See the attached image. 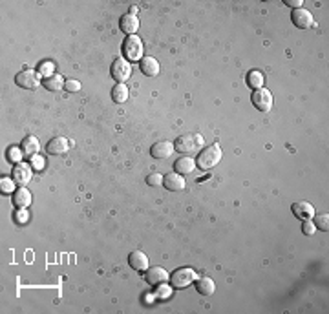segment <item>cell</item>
Returning a JSON list of instances; mask_svg holds the SVG:
<instances>
[{
    "mask_svg": "<svg viewBox=\"0 0 329 314\" xmlns=\"http://www.w3.org/2000/svg\"><path fill=\"white\" fill-rule=\"evenodd\" d=\"M163 185L166 190L170 192H179L185 188V179H183L181 174H177V172H172V174L164 175L163 177Z\"/></svg>",
    "mask_w": 329,
    "mask_h": 314,
    "instance_id": "cell-13",
    "label": "cell"
},
{
    "mask_svg": "<svg viewBox=\"0 0 329 314\" xmlns=\"http://www.w3.org/2000/svg\"><path fill=\"white\" fill-rule=\"evenodd\" d=\"M196 291L199 292V294H203V296H210V294H214L216 291V285L214 281L210 280V278H199L198 281H196Z\"/></svg>",
    "mask_w": 329,
    "mask_h": 314,
    "instance_id": "cell-21",
    "label": "cell"
},
{
    "mask_svg": "<svg viewBox=\"0 0 329 314\" xmlns=\"http://www.w3.org/2000/svg\"><path fill=\"white\" fill-rule=\"evenodd\" d=\"M302 232L306 236H313L315 232H317V227H315V223H311V219H306L304 221V225H302Z\"/></svg>",
    "mask_w": 329,
    "mask_h": 314,
    "instance_id": "cell-29",
    "label": "cell"
},
{
    "mask_svg": "<svg viewBox=\"0 0 329 314\" xmlns=\"http://www.w3.org/2000/svg\"><path fill=\"white\" fill-rule=\"evenodd\" d=\"M205 145V139L201 134H183L177 137L176 148L177 152H181V154H194V152H198L199 148H203Z\"/></svg>",
    "mask_w": 329,
    "mask_h": 314,
    "instance_id": "cell-2",
    "label": "cell"
},
{
    "mask_svg": "<svg viewBox=\"0 0 329 314\" xmlns=\"http://www.w3.org/2000/svg\"><path fill=\"white\" fill-rule=\"evenodd\" d=\"M147 183L150 186H161L163 185V175L161 174H150L147 177Z\"/></svg>",
    "mask_w": 329,
    "mask_h": 314,
    "instance_id": "cell-28",
    "label": "cell"
},
{
    "mask_svg": "<svg viewBox=\"0 0 329 314\" xmlns=\"http://www.w3.org/2000/svg\"><path fill=\"white\" fill-rule=\"evenodd\" d=\"M291 210H293V214H295L298 219H302V221L313 219L315 216H317V214H315V207L307 201H296L295 205L291 207Z\"/></svg>",
    "mask_w": 329,
    "mask_h": 314,
    "instance_id": "cell-10",
    "label": "cell"
},
{
    "mask_svg": "<svg viewBox=\"0 0 329 314\" xmlns=\"http://www.w3.org/2000/svg\"><path fill=\"white\" fill-rule=\"evenodd\" d=\"M174 150L176 148H174V145H172L170 141H159V143H156L150 148V154L156 159H166V157H170L174 154Z\"/></svg>",
    "mask_w": 329,
    "mask_h": 314,
    "instance_id": "cell-11",
    "label": "cell"
},
{
    "mask_svg": "<svg viewBox=\"0 0 329 314\" xmlns=\"http://www.w3.org/2000/svg\"><path fill=\"white\" fill-rule=\"evenodd\" d=\"M137 11H139V9H137L136 6H132V7H130V15H136V17H137Z\"/></svg>",
    "mask_w": 329,
    "mask_h": 314,
    "instance_id": "cell-35",
    "label": "cell"
},
{
    "mask_svg": "<svg viewBox=\"0 0 329 314\" xmlns=\"http://www.w3.org/2000/svg\"><path fill=\"white\" fill-rule=\"evenodd\" d=\"M31 175H33V170H31L29 164L26 163L15 164V168H13V179H15V183H18L20 186L28 185L29 181H31Z\"/></svg>",
    "mask_w": 329,
    "mask_h": 314,
    "instance_id": "cell-9",
    "label": "cell"
},
{
    "mask_svg": "<svg viewBox=\"0 0 329 314\" xmlns=\"http://www.w3.org/2000/svg\"><path fill=\"white\" fill-rule=\"evenodd\" d=\"M168 280V272L163 267H150L147 269V281L150 285H163Z\"/></svg>",
    "mask_w": 329,
    "mask_h": 314,
    "instance_id": "cell-12",
    "label": "cell"
},
{
    "mask_svg": "<svg viewBox=\"0 0 329 314\" xmlns=\"http://www.w3.org/2000/svg\"><path fill=\"white\" fill-rule=\"evenodd\" d=\"M13 201H15V205H17L18 208H26V207H29V203H31V194H29L28 188L20 186L18 190H15Z\"/></svg>",
    "mask_w": 329,
    "mask_h": 314,
    "instance_id": "cell-20",
    "label": "cell"
},
{
    "mask_svg": "<svg viewBox=\"0 0 329 314\" xmlns=\"http://www.w3.org/2000/svg\"><path fill=\"white\" fill-rule=\"evenodd\" d=\"M39 73L40 75H44L46 78L53 77V64H51V62H42L39 68Z\"/></svg>",
    "mask_w": 329,
    "mask_h": 314,
    "instance_id": "cell-27",
    "label": "cell"
},
{
    "mask_svg": "<svg viewBox=\"0 0 329 314\" xmlns=\"http://www.w3.org/2000/svg\"><path fill=\"white\" fill-rule=\"evenodd\" d=\"M139 68H141V72L147 75V77H156L159 73V62L158 59H154V57H143L141 59V64H139Z\"/></svg>",
    "mask_w": 329,
    "mask_h": 314,
    "instance_id": "cell-16",
    "label": "cell"
},
{
    "mask_svg": "<svg viewBox=\"0 0 329 314\" xmlns=\"http://www.w3.org/2000/svg\"><path fill=\"white\" fill-rule=\"evenodd\" d=\"M222 157H223V152H222V148H220V145H210L198 156L196 166L207 172V170L214 168L216 164L222 161Z\"/></svg>",
    "mask_w": 329,
    "mask_h": 314,
    "instance_id": "cell-1",
    "label": "cell"
},
{
    "mask_svg": "<svg viewBox=\"0 0 329 314\" xmlns=\"http://www.w3.org/2000/svg\"><path fill=\"white\" fill-rule=\"evenodd\" d=\"M2 190L4 192H13V181L2 179Z\"/></svg>",
    "mask_w": 329,
    "mask_h": 314,
    "instance_id": "cell-33",
    "label": "cell"
},
{
    "mask_svg": "<svg viewBox=\"0 0 329 314\" xmlns=\"http://www.w3.org/2000/svg\"><path fill=\"white\" fill-rule=\"evenodd\" d=\"M285 4H287V6H291L293 9H300L304 2H302V0H285Z\"/></svg>",
    "mask_w": 329,
    "mask_h": 314,
    "instance_id": "cell-32",
    "label": "cell"
},
{
    "mask_svg": "<svg viewBox=\"0 0 329 314\" xmlns=\"http://www.w3.org/2000/svg\"><path fill=\"white\" fill-rule=\"evenodd\" d=\"M315 227H317L318 230L328 232L329 230V214H320V216H315Z\"/></svg>",
    "mask_w": 329,
    "mask_h": 314,
    "instance_id": "cell-25",
    "label": "cell"
},
{
    "mask_svg": "<svg viewBox=\"0 0 329 314\" xmlns=\"http://www.w3.org/2000/svg\"><path fill=\"white\" fill-rule=\"evenodd\" d=\"M291 18H293V22H295L296 28H300V29H309V28H313V24H315L313 15L307 11V9H304V7L293 9V11H291Z\"/></svg>",
    "mask_w": 329,
    "mask_h": 314,
    "instance_id": "cell-7",
    "label": "cell"
},
{
    "mask_svg": "<svg viewBox=\"0 0 329 314\" xmlns=\"http://www.w3.org/2000/svg\"><path fill=\"white\" fill-rule=\"evenodd\" d=\"M31 161H33V166L37 170H40V168H42V164H44V163H42V159H40L39 156H33V157H31Z\"/></svg>",
    "mask_w": 329,
    "mask_h": 314,
    "instance_id": "cell-34",
    "label": "cell"
},
{
    "mask_svg": "<svg viewBox=\"0 0 329 314\" xmlns=\"http://www.w3.org/2000/svg\"><path fill=\"white\" fill-rule=\"evenodd\" d=\"M64 84H66V80H64V78L61 77V75H53V77L46 78V80H44L46 90H50V91H59V90H63Z\"/></svg>",
    "mask_w": 329,
    "mask_h": 314,
    "instance_id": "cell-24",
    "label": "cell"
},
{
    "mask_svg": "<svg viewBox=\"0 0 329 314\" xmlns=\"http://www.w3.org/2000/svg\"><path fill=\"white\" fill-rule=\"evenodd\" d=\"M143 51H145V46H143L141 39L137 35H128L123 42V55L126 61H141Z\"/></svg>",
    "mask_w": 329,
    "mask_h": 314,
    "instance_id": "cell-3",
    "label": "cell"
},
{
    "mask_svg": "<svg viewBox=\"0 0 329 314\" xmlns=\"http://www.w3.org/2000/svg\"><path fill=\"white\" fill-rule=\"evenodd\" d=\"M112 99L115 102H125L128 101V86L125 82H117V84L112 88Z\"/></svg>",
    "mask_w": 329,
    "mask_h": 314,
    "instance_id": "cell-22",
    "label": "cell"
},
{
    "mask_svg": "<svg viewBox=\"0 0 329 314\" xmlns=\"http://www.w3.org/2000/svg\"><path fill=\"white\" fill-rule=\"evenodd\" d=\"M121 29L125 31V33H128V35H134L139 29V20H137V17L136 15H123L121 17Z\"/></svg>",
    "mask_w": 329,
    "mask_h": 314,
    "instance_id": "cell-18",
    "label": "cell"
},
{
    "mask_svg": "<svg viewBox=\"0 0 329 314\" xmlns=\"http://www.w3.org/2000/svg\"><path fill=\"white\" fill-rule=\"evenodd\" d=\"M39 150H40V145H39V139H37V137H33V135H28V137L22 141L24 156L33 157V156H37V154H39Z\"/></svg>",
    "mask_w": 329,
    "mask_h": 314,
    "instance_id": "cell-19",
    "label": "cell"
},
{
    "mask_svg": "<svg viewBox=\"0 0 329 314\" xmlns=\"http://www.w3.org/2000/svg\"><path fill=\"white\" fill-rule=\"evenodd\" d=\"M28 216H29V214L26 212V208H18V212H17V221H20V223H26V221H28Z\"/></svg>",
    "mask_w": 329,
    "mask_h": 314,
    "instance_id": "cell-31",
    "label": "cell"
},
{
    "mask_svg": "<svg viewBox=\"0 0 329 314\" xmlns=\"http://www.w3.org/2000/svg\"><path fill=\"white\" fill-rule=\"evenodd\" d=\"M64 88H66L68 91H79L81 90V82L79 80H66Z\"/></svg>",
    "mask_w": 329,
    "mask_h": 314,
    "instance_id": "cell-30",
    "label": "cell"
},
{
    "mask_svg": "<svg viewBox=\"0 0 329 314\" xmlns=\"http://www.w3.org/2000/svg\"><path fill=\"white\" fill-rule=\"evenodd\" d=\"M194 280H196V272L192 269H179L170 276L172 285L176 289H185V287L192 285Z\"/></svg>",
    "mask_w": 329,
    "mask_h": 314,
    "instance_id": "cell-6",
    "label": "cell"
},
{
    "mask_svg": "<svg viewBox=\"0 0 329 314\" xmlns=\"http://www.w3.org/2000/svg\"><path fill=\"white\" fill-rule=\"evenodd\" d=\"M15 82H17L20 88H26V90H35L37 86H39V75L31 70H24L17 75L15 78Z\"/></svg>",
    "mask_w": 329,
    "mask_h": 314,
    "instance_id": "cell-8",
    "label": "cell"
},
{
    "mask_svg": "<svg viewBox=\"0 0 329 314\" xmlns=\"http://www.w3.org/2000/svg\"><path fill=\"white\" fill-rule=\"evenodd\" d=\"M128 261H130V267L136 270H147L148 269V256L143 250H134L128 256Z\"/></svg>",
    "mask_w": 329,
    "mask_h": 314,
    "instance_id": "cell-15",
    "label": "cell"
},
{
    "mask_svg": "<svg viewBox=\"0 0 329 314\" xmlns=\"http://www.w3.org/2000/svg\"><path fill=\"white\" fill-rule=\"evenodd\" d=\"M68 148H70V143H68V139H64V137H53V139L48 143V146H46L48 154H51V156H61L64 152H68Z\"/></svg>",
    "mask_w": 329,
    "mask_h": 314,
    "instance_id": "cell-14",
    "label": "cell"
},
{
    "mask_svg": "<svg viewBox=\"0 0 329 314\" xmlns=\"http://www.w3.org/2000/svg\"><path fill=\"white\" fill-rule=\"evenodd\" d=\"M252 104H254L256 110L267 113L272 110V93L265 88H260V90H254L252 93Z\"/></svg>",
    "mask_w": 329,
    "mask_h": 314,
    "instance_id": "cell-5",
    "label": "cell"
},
{
    "mask_svg": "<svg viewBox=\"0 0 329 314\" xmlns=\"http://www.w3.org/2000/svg\"><path fill=\"white\" fill-rule=\"evenodd\" d=\"M247 84H249L252 90L263 88V75H261V72H258V70L249 72V75H247Z\"/></svg>",
    "mask_w": 329,
    "mask_h": 314,
    "instance_id": "cell-23",
    "label": "cell"
},
{
    "mask_svg": "<svg viewBox=\"0 0 329 314\" xmlns=\"http://www.w3.org/2000/svg\"><path fill=\"white\" fill-rule=\"evenodd\" d=\"M174 168H176L177 174L181 175H187V174H192L194 168H196V161H194L192 157H179L174 164Z\"/></svg>",
    "mask_w": 329,
    "mask_h": 314,
    "instance_id": "cell-17",
    "label": "cell"
},
{
    "mask_svg": "<svg viewBox=\"0 0 329 314\" xmlns=\"http://www.w3.org/2000/svg\"><path fill=\"white\" fill-rule=\"evenodd\" d=\"M110 73H112V77H114L117 82H126V80L130 78V75H132L130 62L126 61L125 57H117V59L112 62Z\"/></svg>",
    "mask_w": 329,
    "mask_h": 314,
    "instance_id": "cell-4",
    "label": "cell"
},
{
    "mask_svg": "<svg viewBox=\"0 0 329 314\" xmlns=\"http://www.w3.org/2000/svg\"><path fill=\"white\" fill-rule=\"evenodd\" d=\"M22 156H24L22 148L18 150L17 146L9 148V152H7V157H9V161H13V163H20V161H22Z\"/></svg>",
    "mask_w": 329,
    "mask_h": 314,
    "instance_id": "cell-26",
    "label": "cell"
}]
</instances>
